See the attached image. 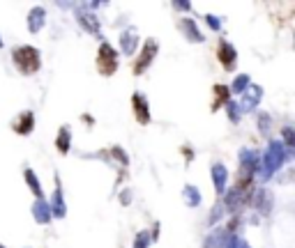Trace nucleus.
I'll return each mask as SVG.
<instances>
[{
	"label": "nucleus",
	"mask_w": 295,
	"mask_h": 248,
	"mask_svg": "<svg viewBox=\"0 0 295 248\" xmlns=\"http://www.w3.org/2000/svg\"><path fill=\"white\" fill-rule=\"evenodd\" d=\"M14 62L23 74H35V71L40 69V55H37V51L30 49V46L16 49L14 51Z\"/></svg>",
	"instance_id": "nucleus-1"
},
{
	"label": "nucleus",
	"mask_w": 295,
	"mask_h": 248,
	"mask_svg": "<svg viewBox=\"0 0 295 248\" xmlns=\"http://www.w3.org/2000/svg\"><path fill=\"white\" fill-rule=\"evenodd\" d=\"M97 67H100L102 74H113L115 67H118V60H115V51L109 44H104L100 49V58H97Z\"/></svg>",
	"instance_id": "nucleus-2"
},
{
	"label": "nucleus",
	"mask_w": 295,
	"mask_h": 248,
	"mask_svg": "<svg viewBox=\"0 0 295 248\" xmlns=\"http://www.w3.org/2000/svg\"><path fill=\"white\" fill-rule=\"evenodd\" d=\"M152 53H155V44H145V49H143V55H141V62L136 65V74H141V69H143V65L145 62H150L152 60Z\"/></svg>",
	"instance_id": "nucleus-3"
},
{
	"label": "nucleus",
	"mask_w": 295,
	"mask_h": 248,
	"mask_svg": "<svg viewBox=\"0 0 295 248\" xmlns=\"http://www.w3.org/2000/svg\"><path fill=\"white\" fill-rule=\"evenodd\" d=\"M134 104H136V117H139V122L141 124H145L148 122V119H150V115L145 113V106H143V99H141V97H134Z\"/></svg>",
	"instance_id": "nucleus-4"
}]
</instances>
